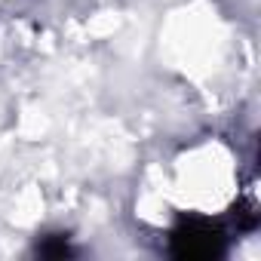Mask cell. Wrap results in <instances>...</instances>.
I'll list each match as a JSON object with an SVG mask.
<instances>
[{
	"instance_id": "6da1fadb",
	"label": "cell",
	"mask_w": 261,
	"mask_h": 261,
	"mask_svg": "<svg viewBox=\"0 0 261 261\" xmlns=\"http://www.w3.org/2000/svg\"><path fill=\"white\" fill-rule=\"evenodd\" d=\"M175 258H218L224 252V233L206 218H185L169 237Z\"/></svg>"
},
{
	"instance_id": "7a4b0ae2",
	"label": "cell",
	"mask_w": 261,
	"mask_h": 261,
	"mask_svg": "<svg viewBox=\"0 0 261 261\" xmlns=\"http://www.w3.org/2000/svg\"><path fill=\"white\" fill-rule=\"evenodd\" d=\"M37 255H43V258H68V255H74V246L68 243V237L53 233V237H43L37 243Z\"/></svg>"
}]
</instances>
